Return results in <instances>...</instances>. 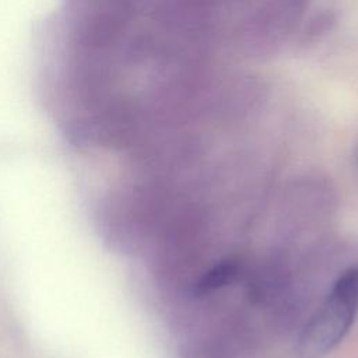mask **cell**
I'll return each instance as SVG.
<instances>
[{"label":"cell","instance_id":"obj_1","mask_svg":"<svg viewBox=\"0 0 358 358\" xmlns=\"http://www.w3.org/2000/svg\"><path fill=\"white\" fill-rule=\"evenodd\" d=\"M358 315V268L343 273L322 306L305 324L298 343L302 358H319L348 333Z\"/></svg>","mask_w":358,"mask_h":358},{"label":"cell","instance_id":"obj_2","mask_svg":"<svg viewBox=\"0 0 358 358\" xmlns=\"http://www.w3.org/2000/svg\"><path fill=\"white\" fill-rule=\"evenodd\" d=\"M236 271H238V267L232 262H224L214 266L199 281L197 284L199 292H211L227 285L234 280V277L236 275Z\"/></svg>","mask_w":358,"mask_h":358}]
</instances>
